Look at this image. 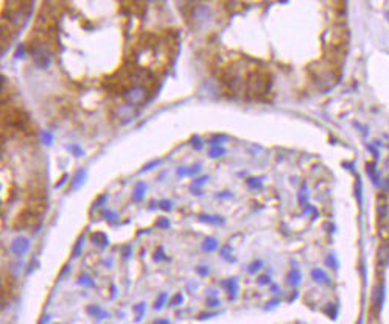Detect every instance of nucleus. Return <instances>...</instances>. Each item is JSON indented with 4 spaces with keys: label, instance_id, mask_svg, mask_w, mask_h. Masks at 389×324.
<instances>
[{
    "label": "nucleus",
    "instance_id": "1",
    "mask_svg": "<svg viewBox=\"0 0 389 324\" xmlns=\"http://www.w3.org/2000/svg\"><path fill=\"white\" fill-rule=\"evenodd\" d=\"M244 97L247 100H263L268 97L272 87V76L268 71L262 67H254L246 74V80L243 81Z\"/></svg>",
    "mask_w": 389,
    "mask_h": 324
},
{
    "label": "nucleus",
    "instance_id": "2",
    "mask_svg": "<svg viewBox=\"0 0 389 324\" xmlns=\"http://www.w3.org/2000/svg\"><path fill=\"white\" fill-rule=\"evenodd\" d=\"M219 81H221V86H223V89L227 95H235L238 92V89L243 86V80L240 76V71L234 66V64H229L226 67H223L219 71Z\"/></svg>",
    "mask_w": 389,
    "mask_h": 324
},
{
    "label": "nucleus",
    "instance_id": "3",
    "mask_svg": "<svg viewBox=\"0 0 389 324\" xmlns=\"http://www.w3.org/2000/svg\"><path fill=\"white\" fill-rule=\"evenodd\" d=\"M33 63L36 64L39 69H47L51 64V49L47 42L39 41L36 42L30 50Z\"/></svg>",
    "mask_w": 389,
    "mask_h": 324
},
{
    "label": "nucleus",
    "instance_id": "4",
    "mask_svg": "<svg viewBox=\"0 0 389 324\" xmlns=\"http://www.w3.org/2000/svg\"><path fill=\"white\" fill-rule=\"evenodd\" d=\"M125 99L129 104H134V106H139L148 100L149 97V91L146 84H131L128 89L123 92Z\"/></svg>",
    "mask_w": 389,
    "mask_h": 324
},
{
    "label": "nucleus",
    "instance_id": "5",
    "mask_svg": "<svg viewBox=\"0 0 389 324\" xmlns=\"http://www.w3.org/2000/svg\"><path fill=\"white\" fill-rule=\"evenodd\" d=\"M30 247H31V242L26 237H17L11 243V251H13V254H16V256L22 257L28 252Z\"/></svg>",
    "mask_w": 389,
    "mask_h": 324
},
{
    "label": "nucleus",
    "instance_id": "6",
    "mask_svg": "<svg viewBox=\"0 0 389 324\" xmlns=\"http://www.w3.org/2000/svg\"><path fill=\"white\" fill-rule=\"evenodd\" d=\"M221 284H223L224 290L229 293V298L232 299V298L235 296V293H237V290H238V281L235 277H232V279H226V281H223Z\"/></svg>",
    "mask_w": 389,
    "mask_h": 324
},
{
    "label": "nucleus",
    "instance_id": "7",
    "mask_svg": "<svg viewBox=\"0 0 389 324\" xmlns=\"http://www.w3.org/2000/svg\"><path fill=\"white\" fill-rule=\"evenodd\" d=\"M312 277H313V281L317 284H329V277H327V274L321 268H315L312 271Z\"/></svg>",
    "mask_w": 389,
    "mask_h": 324
},
{
    "label": "nucleus",
    "instance_id": "8",
    "mask_svg": "<svg viewBox=\"0 0 389 324\" xmlns=\"http://www.w3.org/2000/svg\"><path fill=\"white\" fill-rule=\"evenodd\" d=\"M287 282L290 285H293V287L299 285V282H300V271L299 270H291L290 273L287 274Z\"/></svg>",
    "mask_w": 389,
    "mask_h": 324
},
{
    "label": "nucleus",
    "instance_id": "9",
    "mask_svg": "<svg viewBox=\"0 0 389 324\" xmlns=\"http://www.w3.org/2000/svg\"><path fill=\"white\" fill-rule=\"evenodd\" d=\"M202 251H206V252H212V251H215L218 248V242L215 239H212V237H207L204 239V242H202Z\"/></svg>",
    "mask_w": 389,
    "mask_h": 324
},
{
    "label": "nucleus",
    "instance_id": "10",
    "mask_svg": "<svg viewBox=\"0 0 389 324\" xmlns=\"http://www.w3.org/2000/svg\"><path fill=\"white\" fill-rule=\"evenodd\" d=\"M383 299H385V290H383V285H378L377 290L374 293V302L377 304L378 309H382L383 305Z\"/></svg>",
    "mask_w": 389,
    "mask_h": 324
},
{
    "label": "nucleus",
    "instance_id": "11",
    "mask_svg": "<svg viewBox=\"0 0 389 324\" xmlns=\"http://www.w3.org/2000/svg\"><path fill=\"white\" fill-rule=\"evenodd\" d=\"M199 220H201V222H206V223H209V224H219V223H223V222H224L221 217L207 215V214H201V215H199Z\"/></svg>",
    "mask_w": 389,
    "mask_h": 324
},
{
    "label": "nucleus",
    "instance_id": "12",
    "mask_svg": "<svg viewBox=\"0 0 389 324\" xmlns=\"http://www.w3.org/2000/svg\"><path fill=\"white\" fill-rule=\"evenodd\" d=\"M145 192H146V187H145V184L144 182H139L136 189H134V201H142L144 195H145Z\"/></svg>",
    "mask_w": 389,
    "mask_h": 324
},
{
    "label": "nucleus",
    "instance_id": "13",
    "mask_svg": "<svg viewBox=\"0 0 389 324\" xmlns=\"http://www.w3.org/2000/svg\"><path fill=\"white\" fill-rule=\"evenodd\" d=\"M84 179H86V170H79L76 174H75V178H73V189H78L79 186H81V184L84 182Z\"/></svg>",
    "mask_w": 389,
    "mask_h": 324
},
{
    "label": "nucleus",
    "instance_id": "14",
    "mask_svg": "<svg viewBox=\"0 0 389 324\" xmlns=\"http://www.w3.org/2000/svg\"><path fill=\"white\" fill-rule=\"evenodd\" d=\"M263 268V262L262 260H254L252 264L247 267V273L249 274H255L257 271H260Z\"/></svg>",
    "mask_w": 389,
    "mask_h": 324
},
{
    "label": "nucleus",
    "instance_id": "15",
    "mask_svg": "<svg viewBox=\"0 0 389 324\" xmlns=\"http://www.w3.org/2000/svg\"><path fill=\"white\" fill-rule=\"evenodd\" d=\"M223 154H226V150L223 147H215L209 151V156L212 157V159H217V157H221Z\"/></svg>",
    "mask_w": 389,
    "mask_h": 324
},
{
    "label": "nucleus",
    "instance_id": "16",
    "mask_svg": "<svg viewBox=\"0 0 389 324\" xmlns=\"http://www.w3.org/2000/svg\"><path fill=\"white\" fill-rule=\"evenodd\" d=\"M247 186L252 189H260L262 187V179L260 178H249L247 179Z\"/></svg>",
    "mask_w": 389,
    "mask_h": 324
},
{
    "label": "nucleus",
    "instance_id": "17",
    "mask_svg": "<svg viewBox=\"0 0 389 324\" xmlns=\"http://www.w3.org/2000/svg\"><path fill=\"white\" fill-rule=\"evenodd\" d=\"M221 257L223 259H226V260H234V257H232V249H231V247H226V248H223V251H221Z\"/></svg>",
    "mask_w": 389,
    "mask_h": 324
},
{
    "label": "nucleus",
    "instance_id": "18",
    "mask_svg": "<svg viewBox=\"0 0 389 324\" xmlns=\"http://www.w3.org/2000/svg\"><path fill=\"white\" fill-rule=\"evenodd\" d=\"M165 298H167V295L164 293V295H161L159 296V299H157V302L154 304V309H161L162 305H164V302H165Z\"/></svg>",
    "mask_w": 389,
    "mask_h": 324
},
{
    "label": "nucleus",
    "instance_id": "19",
    "mask_svg": "<svg viewBox=\"0 0 389 324\" xmlns=\"http://www.w3.org/2000/svg\"><path fill=\"white\" fill-rule=\"evenodd\" d=\"M79 284H91L92 285L94 282H92V279L87 276V274H83L81 277H79Z\"/></svg>",
    "mask_w": 389,
    "mask_h": 324
},
{
    "label": "nucleus",
    "instance_id": "20",
    "mask_svg": "<svg viewBox=\"0 0 389 324\" xmlns=\"http://www.w3.org/2000/svg\"><path fill=\"white\" fill-rule=\"evenodd\" d=\"M271 281V277H269V274H263V276H260L259 277V284L260 285H265V284H268Z\"/></svg>",
    "mask_w": 389,
    "mask_h": 324
},
{
    "label": "nucleus",
    "instance_id": "21",
    "mask_svg": "<svg viewBox=\"0 0 389 324\" xmlns=\"http://www.w3.org/2000/svg\"><path fill=\"white\" fill-rule=\"evenodd\" d=\"M196 271H198V273H199L201 276H207V273H209V268H207V267H204V265H201V267H198V268H196Z\"/></svg>",
    "mask_w": 389,
    "mask_h": 324
},
{
    "label": "nucleus",
    "instance_id": "22",
    "mask_svg": "<svg viewBox=\"0 0 389 324\" xmlns=\"http://www.w3.org/2000/svg\"><path fill=\"white\" fill-rule=\"evenodd\" d=\"M161 207L164 209V211H170V209H171V203H170L169 199H164L162 203H161Z\"/></svg>",
    "mask_w": 389,
    "mask_h": 324
},
{
    "label": "nucleus",
    "instance_id": "23",
    "mask_svg": "<svg viewBox=\"0 0 389 324\" xmlns=\"http://www.w3.org/2000/svg\"><path fill=\"white\" fill-rule=\"evenodd\" d=\"M207 179H209L207 176H202V178H198L196 181H194V182H193V186H202V184H204V182H206Z\"/></svg>",
    "mask_w": 389,
    "mask_h": 324
},
{
    "label": "nucleus",
    "instance_id": "24",
    "mask_svg": "<svg viewBox=\"0 0 389 324\" xmlns=\"http://www.w3.org/2000/svg\"><path fill=\"white\" fill-rule=\"evenodd\" d=\"M161 257H164V251H162V248H159V251L154 254V260H159Z\"/></svg>",
    "mask_w": 389,
    "mask_h": 324
},
{
    "label": "nucleus",
    "instance_id": "25",
    "mask_svg": "<svg viewBox=\"0 0 389 324\" xmlns=\"http://www.w3.org/2000/svg\"><path fill=\"white\" fill-rule=\"evenodd\" d=\"M207 304L210 305V307H217V305H219V301L217 299V298H214V301H207Z\"/></svg>",
    "mask_w": 389,
    "mask_h": 324
},
{
    "label": "nucleus",
    "instance_id": "26",
    "mask_svg": "<svg viewBox=\"0 0 389 324\" xmlns=\"http://www.w3.org/2000/svg\"><path fill=\"white\" fill-rule=\"evenodd\" d=\"M181 302H182V296H181V295H178V296H176V299H173V302H171V304H173V305H178V304H181Z\"/></svg>",
    "mask_w": 389,
    "mask_h": 324
},
{
    "label": "nucleus",
    "instance_id": "27",
    "mask_svg": "<svg viewBox=\"0 0 389 324\" xmlns=\"http://www.w3.org/2000/svg\"><path fill=\"white\" fill-rule=\"evenodd\" d=\"M327 260H329V262H327V264H329L330 267H333V268H335V267H337V265H335V264H333V256H329V259H327Z\"/></svg>",
    "mask_w": 389,
    "mask_h": 324
},
{
    "label": "nucleus",
    "instance_id": "28",
    "mask_svg": "<svg viewBox=\"0 0 389 324\" xmlns=\"http://www.w3.org/2000/svg\"><path fill=\"white\" fill-rule=\"evenodd\" d=\"M154 324H169V321H167V320H159V321H156Z\"/></svg>",
    "mask_w": 389,
    "mask_h": 324
}]
</instances>
